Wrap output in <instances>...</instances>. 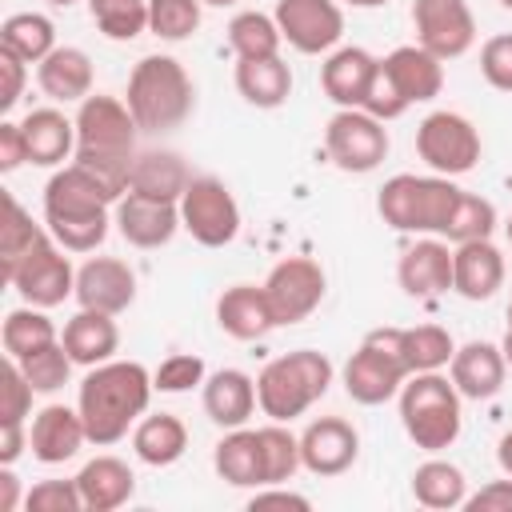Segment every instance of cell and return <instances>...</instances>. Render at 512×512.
I'll return each instance as SVG.
<instances>
[{
    "instance_id": "obj_52",
    "label": "cell",
    "mask_w": 512,
    "mask_h": 512,
    "mask_svg": "<svg viewBox=\"0 0 512 512\" xmlns=\"http://www.w3.org/2000/svg\"><path fill=\"white\" fill-rule=\"evenodd\" d=\"M468 512H512V476L508 480H488L476 496L464 500Z\"/></svg>"
},
{
    "instance_id": "obj_17",
    "label": "cell",
    "mask_w": 512,
    "mask_h": 512,
    "mask_svg": "<svg viewBox=\"0 0 512 512\" xmlns=\"http://www.w3.org/2000/svg\"><path fill=\"white\" fill-rule=\"evenodd\" d=\"M360 432L344 416H320L300 432V460L312 476H340L356 464Z\"/></svg>"
},
{
    "instance_id": "obj_6",
    "label": "cell",
    "mask_w": 512,
    "mask_h": 512,
    "mask_svg": "<svg viewBox=\"0 0 512 512\" xmlns=\"http://www.w3.org/2000/svg\"><path fill=\"white\" fill-rule=\"evenodd\" d=\"M400 424L408 440L424 452L452 448L460 436V392L452 376L440 372H412L400 388Z\"/></svg>"
},
{
    "instance_id": "obj_30",
    "label": "cell",
    "mask_w": 512,
    "mask_h": 512,
    "mask_svg": "<svg viewBox=\"0 0 512 512\" xmlns=\"http://www.w3.org/2000/svg\"><path fill=\"white\" fill-rule=\"evenodd\" d=\"M60 340H64V348H68V356H72L76 364L96 368V364L112 360V352L120 348V328H116V320H112L108 312L80 308V312L64 324Z\"/></svg>"
},
{
    "instance_id": "obj_34",
    "label": "cell",
    "mask_w": 512,
    "mask_h": 512,
    "mask_svg": "<svg viewBox=\"0 0 512 512\" xmlns=\"http://www.w3.org/2000/svg\"><path fill=\"white\" fill-rule=\"evenodd\" d=\"M188 184H192L188 164L176 152H140L132 160V184H128V192H144V196L176 200L180 204V196H184Z\"/></svg>"
},
{
    "instance_id": "obj_51",
    "label": "cell",
    "mask_w": 512,
    "mask_h": 512,
    "mask_svg": "<svg viewBox=\"0 0 512 512\" xmlns=\"http://www.w3.org/2000/svg\"><path fill=\"white\" fill-rule=\"evenodd\" d=\"M24 76H28V60H20V56L8 52V48H0V80H4V88H0V108H4V112L20 100Z\"/></svg>"
},
{
    "instance_id": "obj_49",
    "label": "cell",
    "mask_w": 512,
    "mask_h": 512,
    "mask_svg": "<svg viewBox=\"0 0 512 512\" xmlns=\"http://www.w3.org/2000/svg\"><path fill=\"white\" fill-rule=\"evenodd\" d=\"M204 380H208L204 376V360L192 356V352H176V356L160 360V368L152 372V384L160 392H188V388H196Z\"/></svg>"
},
{
    "instance_id": "obj_29",
    "label": "cell",
    "mask_w": 512,
    "mask_h": 512,
    "mask_svg": "<svg viewBox=\"0 0 512 512\" xmlns=\"http://www.w3.org/2000/svg\"><path fill=\"white\" fill-rule=\"evenodd\" d=\"M76 488L88 512H112L132 500L136 476L120 456H96L76 472Z\"/></svg>"
},
{
    "instance_id": "obj_60",
    "label": "cell",
    "mask_w": 512,
    "mask_h": 512,
    "mask_svg": "<svg viewBox=\"0 0 512 512\" xmlns=\"http://www.w3.org/2000/svg\"><path fill=\"white\" fill-rule=\"evenodd\" d=\"M200 4H212V8H228V4H236V0H200Z\"/></svg>"
},
{
    "instance_id": "obj_15",
    "label": "cell",
    "mask_w": 512,
    "mask_h": 512,
    "mask_svg": "<svg viewBox=\"0 0 512 512\" xmlns=\"http://www.w3.org/2000/svg\"><path fill=\"white\" fill-rule=\"evenodd\" d=\"M272 16L280 24V36L304 56L332 52L344 36V12L336 0H276Z\"/></svg>"
},
{
    "instance_id": "obj_47",
    "label": "cell",
    "mask_w": 512,
    "mask_h": 512,
    "mask_svg": "<svg viewBox=\"0 0 512 512\" xmlns=\"http://www.w3.org/2000/svg\"><path fill=\"white\" fill-rule=\"evenodd\" d=\"M368 116H376V120H396V116H404L408 112V100L400 96V88H396V80L388 76V68H384V60L376 64V72H372V84H368V92H364V104H360Z\"/></svg>"
},
{
    "instance_id": "obj_7",
    "label": "cell",
    "mask_w": 512,
    "mask_h": 512,
    "mask_svg": "<svg viewBox=\"0 0 512 512\" xmlns=\"http://www.w3.org/2000/svg\"><path fill=\"white\" fill-rule=\"evenodd\" d=\"M456 196H460V188L452 184V176L400 172V176L384 180V188L376 196V212L396 232H432V236H440Z\"/></svg>"
},
{
    "instance_id": "obj_62",
    "label": "cell",
    "mask_w": 512,
    "mask_h": 512,
    "mask_svg": "<svg viewBox=\"0 0 512 512\" xmlns=\"http://www.w3.org/2000/svg\"><path fill=\"white\" fill-rule=\"evenodd\" d=\"M504 236H508V244H512V216H508V224H504Z\"/></svg>"
},
{
    "instance_id": "obj_56",
    "label": "cell",
    "mask_w": 512,
    "mask_h": 512,
    "mask_svg": "<svg viewBox=\"0 0 512 512\" xmlns=\"http://www.w3.org/2000/svg\"><path fill=\"white\" fill-rule=\"evenodd\" d=\"M20 504V480L12 476V464L0 468V512H12Z\"/></svg>"
},
{
    "instance_id": "obj_42",
    "label": "cell",
    "mask_w": 512,
    "mask_h": 512,
    "mask_svg": "<svg viewBox=\"0 0 512 512\" xmlns=\"http://www.w3.org/2000/svg\"><path fill=\"white\" fill-rule=\"evenodd\" d=\"M88 16L108 40H136L148 32V0H88Z\"/></svg>"
},
{
    "instance_id": "obj_28",
    "label": "cell",
    "mask_w": 512,
    "mask_h": 512,
    "mask_svg": "<svg viewBox=\"0 0 512 512\" xmlns=\"http://www.w3.org/2000/svg\"><path fill=\"white\" fill-rule=\"evenodd\" d=\"M24 140H28V164L56 168L68 156H76V120H68L56 108H32L24 120Z\"/></svg>"
},
{
    "instance_id": "obj_39",
    "label": "cell",
    "mask_w": 512,
    "mask_h": 512,
    "mask_svg": "<svg viewBox=\"0 0 512 512\" xmlns=\"http://www.w3.org/2000/svg\"><path fill=\"white\" fill-rule=\"evenodd\" d=\"M400 352L408 372H440L452 360L456 340L440 324H416V328H400Z\"/></svg>"
},
{
    "instance_id": "obj_12",
    "label": "cell",
    "mask_w": 512,
    "mask_h": 512,
    "mask_svg": "<svg viewBox=\"0 0 512 512\" xmlns=\"http://www.w3.org/2000/svg\"><path fill=\"white\" fill-rule=\"evenodd\" d=\"M4 280L24 296V304H36V308H56L68 296H76V272H72V264L60 252V244H56L52 232Z\"/></svg>"
},
{
    "instance_id": "obj_25",
    "label": "cell",
    "mask_w": 512,
    "mask_h": 512,
    "mask_svg": "<svg viewBox=\"0 0 512 512\" xmlns=\"http://www.w3.org/2000/svg\"><path fill=\"white\" fill-rule=\"evenodd\" d=\"M36 84L48 100L56 104H80L84 96H92V60L84 48H52L40 64H36Z\"/></svg>"
},
{
    "instance_id": "obj_10",
    "label": "cell",
    "mask_w": 512,
    "mask_h": 512,
    "mask_svg": "<svg viewBox=\"0 0 512 512\" xmlns=\"http://www.w3.org/2000/svg\"><path fill=\"white\" fill-rule=\"evenodd\" d=\"M180 224L192 232L204 248H224L240 232V204L216 176H192V184L180 196Z\"/></svg>"
},
{
    "instance_id": "obj_55",
    "label": "cell",
    "mask_w": 512,
    "mask_h": 512,
    "mask_svg": "<svg viewBox=\"0 0 512 512\" xmlns=\"http://www.w3.org/2000/svg\"><path fill=\"white\" fill-rule=\"evenodd\" d=\"M24 444H28L24 424H0V464H16Z\"/></svg>"
},
{
    "instance_id": "obj_44",
    "label": "cell",
    "mask_w": 512,
    "mask_h": 512,
    "mask_svg": "<svg viewBox=\"0 0 512 512\" xmlns=\"http://www.w3.org/2000/svg\"><path fill=\"white\" fill-rule=\"evenodd\" d=\"M20 368H24V376H28V384L36 388V392H56V388H64L68 384V376H72V356H68V348H64V340H56V344H48V348H36L32 356H24V360H16Z\"/></svg>"
},
{
    "instance_id": "obj_16",
    "label": "cell",
    "mask_w": 512,
    "mask_h": 512,
    "mask_svg": "<svg viewBox=\"0 0 512 512\" xmlns=\"http://www.w3.org/2000/svg\"><path fill=\"white\" fill-rule=\"evenodd\" d=\"M120 236L132 244V248H160L176 236L180 224V204L176 200H156V196H144V192H124L116 200V220Z\"/></svg>"
},
{
    "instance_id": "obj_2",
    "label": "cell",
    "mask_w": 512,
    "mask_h": 512,
    "mask_svg": "<svg viewBox=\"0 0 512 512\" xmlns=\"http://www.w3.org/2000/svg\"><path fill=\"white\" fill-rule=\"evenodd\" d=\"M136 116L116 96H84L76 112V164H84L116 200L132 184V152H136Z\"/></svg>"
},
{
    "instance_id": "obj_5",
    "label": "cell",
    "mask_w": 512,
    "mask_h": 512,
    "mask_svg": "<svg viewBox=\"0 0 512 512\" xmlns=\"http://www.w3.org/2000/svg\"><path fill=\"white\" fill-rule=\"evenodd\" d=\"M332 384V360L316 348H296L268 360L256 376V404L268 420H296L304 416Z\"/></svg>"
},
{
    "instance_id": "obj_18",
    "label": "cell",
    "mask_w": 512,
    "mask_h": 512,
    "mask_svg": "<svg viewBox=\"0 0 512 512\" xmlns=\"http://www.w3.org/2000/svg\"><path fill=\"white\" fill-rule=\"evenodd\" d=\"M76 300L80 308L120 316L136 300V272L116 256H92L76 272Z\"/></svg>"
},
{
    "instance_id": "obj_57",
    "label": "cell",
    "mask_w": 512,
    "mask_h": 512,
    "mask_svg": "<svg viewBox=\"0 0 512 512\" xmlns=\"http://www.w3.org/2000/svg\"><path fill=\"white\" fill-rule=\"evenodd\" d=\"M496 460H500L504 476H512V432H504V436H500V444H496Z\"/></svg>"
},
{
    "instance_id": "obj_46",
    "label": "cell",
    "mask_w": 512,
    "mask_h": 512,
    "mask_svg": "<svg viewBox=\"0 0 512 512\" xmlns=\"http://www.w3.org/2000/svg\"><path fill=\"white\" fill-rule=\"evenodd\" d=\"M32 384L24 376V368L8 356L0 368V424H24V416L32 412Z\"/></svg>"
},
{
    "instance_id": "obj_3",
    "label": "cell",
    "mask_w": 512,
    "mask_h": 512,
    "mask_svg": "<svg viewBox=\"0 0 512 512\" xmlns=\"http://www.w3.org/2000/svg\"><path fill=\"white\" fill-rule=\"evenodd\" d=\"M108 208L116 196L76 160L44 184V224L64 252H96L112 224Z\"/></svg>"
},
{
    "instance_id": "obj_50",
    "label": "cell",
    "mask_w": 512,
    "mask_h": 512,
    "mask_svg": "<svg viewBox=\"0 0 512 512\" xmlns=\"http://www.w3.org/2000/svg\"><path fill=\"white\" fill-rule=\"evenodd\" d=\"M480 72L496 92H512V32L488 36L480 48Z\"/></svg>"
},
{
    "instance_id": "obj_20",
    "label": "cell",
    "mask_w": 512,
    "mask_h": 512,
    "mask_svg": "<svg viewBox=\"0 0 512 512\" xmlns=\"http://www.w3.org/2000/svg\"><path fill=\"white\" fill-rule=\"evenodd\" d=\"M396 280L416 300L444 296L452 288V248L444 240H436V236L408 244L400 264H396Z\"/></svg>"
},
{
    "instance_id": "obj_32",
    "label": "cell",
    "mask_w": 512,
    "mask_h": 512,
    "mask_svg": "<svg viewBox=\"0 0 512 512\" xmlns=\"http://www.w3.org/2000/svg\"><path fill=\"white\" fill-rule=\"evenodd\" d=\"M212 464H216L220 480H228L232 488H264V456H260L256 428H232L216 444Z\"/></svg>"
},
{
    "instance_id": "obj_37",
    "label": "cell",
    "mask_w": 512,
    "mask_h": 512,
    "mask_svg": "<svg viewBox=\"0 0 512 512\" xmlns=\"http://www.w3.org/2000/svg\"><path fill=\"white\" fill-rule=\"evenodd\" d=\"M280 24L276 16L264 12H236L228 24V48L236 52V60H264V56H280Z\"/></svg>"
},
{
    "instance_id": "obj_4",
    "label": "cell",
    "mask_w": 512,
    "mask_h": 512,
    "mask_svg": "<svg viewBox=\"0 0 512 512\" xmlns=\"http://www.w3.org/2000/svg\"><path fill=\"white\" fill-rule=\"evenodd\" d=\"M128 112L136 116V124L144 132H168L176 124H184L192 116L196 104V88L188 68L176 56H144L132 76H128V92H124Z\"/></svg>"
},
{
    "instance_id": "obj_36",
    "label": "cell",
    "mask_w": 512,
    "mask_h": 512,
    "mask_svg": "<svg viewBox=\"0 0 512 512\" xmlns=\"http://www.w3.org/2000/svg\"><path fill=\"white\" fill-rule=\"evenodd\" d=\"M0 48L16 52L28 64H40L56 48V24L44 12H16L0 24Z\"/></svg>"
},
{
    "instance_id": "obj_64",
    "label": "cell",
    "mask_w": 512,
    "mask_h": 512,
    "mask_svg": "<svg viewBox=\"0 0 512 512\" xmlns=\"http://www.w3.org/2000/svg\"><path fill=\"white\" fill-rule=\"evenodd\" d=\"M508 328H512V304H508Z\"/></svg>"
},
{
    "instance_id": "obj_27",
    "label": "cell",
    "mask_w": 512,
    "mask_h": 512,
    "mask_svg": "<svg viewBox=\"0 0 512 512\" xmlns=\"http://www.w3.org/2000/svg\"><path fill=\"white\" fill-rule=\"evenodd\" d=\"M384 68H388V76L396 80V88H400V96L408 104H424V100L440 96V88H444V60H436L420 44L392 48L384 56Z\"/></svg>"
},
{
    "instance_id": "obj_35",
    "label": "cell",
    "mask_w": 512,
    "mask_h": 512,
    "mask_svg": "<svg viewBox=\"0 0 512 512\" xmlns=\"http://www.w3.org/2000/svg\"><path fill=\"white\" fill-rule=\"evenodd\" d=\"M412 496L424 508H464L468 500V480L452 460H424L412 472Z\"/></svg>"
},
{
    "instance_id": "obj_59",
    "label": "cell",
    "mask_w": 512,
    "mask_h": 512,
    "mask_svg": "<svg viewBox=\"0 0 512 512\" xmlns=\"http://www.w3.org/2000/svg\"><path fill=\"white\" fill-rule=\"evenodd\" d=\"M344 4H352V8H380V4H388V0H344Z\"/></svg>"
},
{
    "instance_id": "obj_43",
    "label": "cell",
    "mask_w": 512,
    "mask_h": 512,
    "mask_svg": "<svg viewBox=\"0 0 512 512\" xmlns=\"http://www.w3.org/2000/svg\"><path fill=\"white\" fill-rule=\"evenodd\" d=\"M4 208H8V220H4V236H0V264H4V276L48 236V228L32 224V216L16 204V196H4Z\"/></svg>"
},
{
    "instance_id": "obj_41",
    "label": "cell",
    "mask_w": 512,
    "mask_h": 512,
    "mask_svg": "<svg viewBox=\"0 0 512 512\" xmlns=\"http://www.w3.org/2000/svg\"><path fill=\"white\" fill-rule=\"evenodd\" d=\"M492 228H496V208H492V200H484V196L460 188V196H456V204H452L448 224H444L440 236L452 240V244H464V240H488Z\"/></svg>"
},
{
    "instance_id": "obj_26",
    "label": "cell",
    "mask_w": 512,
    "mask_h": 512,
    "mask_svg": "<svg viewBox=\"0 0 512 512\" xmlns=\"http://www.w3.org/2000/svg\"><path fill=\"white\" fill-rule=\"evenodd\" d=\"M376 56L372 52H364V48H336L328 60H324V68H320V88H324V96L332 100V104H340V108H360L364 104V92H368V84H372V72H376Z\"/></svg>"
},
{
    "instance_id": "obj_13",
    "label": "cell",
    "mask_w": 512,
    "mask_h": 512,
    "mask_svg": "<svg viewBox=\"0 0 512 512\" xmlns=\"http://www.w3.org/2000/svg\"><path fill=\"white\" fill-rule=\"evenodd\" d=\"M324 288H328V276L316 260L308 256H284L268 280H264V296L272 304V316H276V328L280 324H300L304 316H312L324 300Z\"/></svg>"
},
{
    "instance_id": "obj_61",
    "label": "cell",
    "mask_w": 512,
    "mask_h": 512,
    "mask_svg": "<svg viewBox=\"0 0 512 512\" xmlns=\"http://www.w3.org/2000/svg\"><path fill=\"white\" fill-rule=\"evenodd\" d=\"M52 8H68V4H76V0H48Z\"/></svg>"
},
{
    "instance_id": "obj_23",
    "label": "cell",
    "mask_w": 512,
    "mask_h": 512,
    "mask_svg": "<svg viewBox=\"0 0 512 512\" xmlns=\"http://www.w3.org/2000/svg\"><path fill=\"white\" fill-rule=\"evenodd\" d=\"M216 324L232 336V340H260L276 328L272 304L264 296V284H232L220 292L216 300Z\"/></svg>"
},
{
    "instance_id": "obj_48",
    "label": "cell",
    "mask_w": 512,
    "mask_h": 512,
    "mask_svg": "<svg viewBox=\"0 0 512 512\" xmlns=\"http://www.w3.org/2000/svg\"><path fill=\"white\" fill-rule=\"evenodd\" d=\"M24 508L28 512H80L84 500H80L76 476L72 480H40V484H32L28 496H24Z\"/></svg>"
},
{
    "instance_id": "obj_11",
    "label": "cell",
    "mask_w": 512,
    "mask_h": 512,
    "mask_svg": "<svg viewBox=\"0 0 512 512\" xmlns=\"http://www.w3.org/2000/svg\"><path fill=\"white\" fill-rule=\"evenodd\" d=\"M324 152L340 172H372L388 156V128L364 108H340L324 128Z\"/></svg>"
},
{
    "instance_id": "obj_40",
    "label": "cell",
    "mask_w": 512,
    "mask_h": 512,
    "mask_svg": "<svg viewBox=\"0 0 512 512\" xmlns=\"http://www.w3.org/2000/svg\"><path fill=\"white\" fill-rule=\"evenodd\" d=\"M256 436H260V456H264V488L268 484H288L304 468V460H300V436H292L280 420L256 428Z\"/></svg>"
},
{
    "instance_id": "obj_33",
    "label": "cell",
    "mask_w": 512,
    "mask_h": 512,
    "mask_svg": "<svg viewBox=\"0 0 512 512\" xmlns=\"http://www.w3.org/2000/svg\"><path fill=\"white\" fill-rule=\"evenodd\" d=\"M236 92L252 108H280L292 96V68L280 56L236 60Z\"/></svg>"
},
{
    "instance_id": "obj_14",
    "label": "cell",
    "mask_w": 512,
    "mask_h": 512,
    "mask_svg": "<svg viewBox=\"0 0 512 512\" xmlns=\"http://www.w3.org/2000/svg\"><path fill=\"white\" fill-rule=\"evenodd\" d=\"M416 44L436 60H456L476 44V16L468 0H416L412 4Z\"/></svg>"
},
{
    "instance_id": "obj_1",
    "label": "cell",
    "mask_w": 512,
    "mask_h": 512,
    "mask_svg": "<svg viewBox=\"0 0 512 512\" xmlns=\"http://www.w3.org/2000/svg\"><path fill=\"white\" fill-rule=\"evenodd\" d=\"M152 372L140 360H104L88 368L76 392V408L84 416L88 440L108 448L128 436V428L148 412L152 400Z\"/></svg>"
},
{
    "instance_id": "obj_22",
    "label": "cell",
    "mask_w": 512,
    "mask_h": 512,
    "mask_svg": "<svg viewBox=\"0 0 512 512\" xmlns=\"http://www.w3.org/2000/svg\"><path fill=\"white\" fill-rule=\"evenodd\" d=\"M504 284V256L488 240H464L452 252V292L464 300H492L496 288Z\"/></svg>"
},
{
    "instance_id": "obj_21",
    "label": "cell",
    "mask_w": 512,
    "mask_h": 512,
    "mask_svg": "<svg viewBox=\"0 0 512 512\" xmlns=\"http://www.w3.org/2000/svg\"><path fill=\"white\" fill-rule=\"evenodd\" d=\"M88 440V428H84V416L80 408H68V404H48L36 412L32 420V432H28V448L40 464H64L80 452V444Z\"/></svg>"
},
{
    "instance_id": "obj_63",
    "label": "cell",
    "mask_w": 512,
    "mask_h": 512,
    "mask_svg": "<svg viewBox=\"0 0 512 512\" xmlns=\"http://www.w3.org/2000/svg\"><path fill=\"white\" fill-rule=\"evenodd\" d=\"M500 8H508V12H512V0H500Z\"/></svg>"
},
{
    "instance_id": "obj_19",
    "label": "cell",
    "mask_w": 512,
    "mask_h": 512,
    "mask_svg": "<svg viewBox=\"0 0 512 512\" xmlns=\"http://www.w3.org/2000/svg\"><path fill=\"white\" fill-rule=\"evenodd\" d=\"M448 376H452V384H456V392H460L464 400H492V396L504 388L508 360H504L500 344L468 340L464 348L452 352Z\"/></svg>"
},
{
    "instance_id": "obj_54",
    "label": "cell",
    "mask_w": 512,
    "mask_h": 512,
    "mask_svg": "<svg viewBox=\"0 0 512 512\" xmlns=\"http://www.w3.org/2000/svg\"><path fill=\"white\" fill-rule=\"evenodd\" d=\"M248 508H252V512H256V508H296V512H308L312 504H308V496H300V492H292V488L268 484V492H256V496L248 500Z\"/></svg>"
},
{
    "instance_id": "obj_58",
    "label": "cell",
    "mask_w": 512,
    "mask_h": 512,
    "mask_svg": "<svg viewBox=\"0 0 512 512\" xmlns=\"http://www.w3.org/2000/svg\"><path fill=\"white\" fill-rule=\"evenodd\" d=\"M500 352H504V360H508V368H512V328L504 332V340H500Z\"/></svg>"
},
{
    "instance_id": "obj_8",
    "label": "cell",
    "mask_w": 512,
    "mask_h": 512,
    "mask_svg": "<svg viewBox=\"0 0 512 512\" xmlns=\"http://www.w3.org/2000/svg\"><path fill=\"white\" fill-rule=\"evenodd\" d=\"M408 376L412 372H408L404 352H400V328H372L364 336V344L344 364V392L356 404L376 408V404L400 396Z\"/></svg>"
},
{
    "instance_id": "obj_45",
    "label": "cell",
    "mask_w": 512,
    "mask_h": 512,
    "mask_svg": "<svg viewBox=\"0 0 512 512\" xmlns=\"http://www.w3.org/2000/svg\"><path fill=\"white\" fill-rule=\"evenodd\" d=\"M200 28V0H148V32L160 40H188Z\"/></svg>"
},
{
    "instance_id": "obj_31",
    "label": "cell",
    "mask_w": 512,
    "mask_h": 512,
    "mask_svg": "<svg viewBox=\"0 0 512 512\" xmlns=\"http://www.w3.org/2000/svg\"><path fill=\"white\" fill-rule=\"evenodd\" d=\"M188 448V428L180 416L172 412H152V416H140L136 428H132V452L152 464V468H168L184 456Z\"/></svg>"
},
{
    "instance_id": "obj_53",
    "label": "cell",
    "mask_w": 512,
    "mask_h": 512,
    "mask_svg": "<svg viewBox=\"0 0 512 512\" xmlns=\"http://www.w3.org/2000/svg\"><path fill=\"white\" fill-rule=\"evenodd\" d=\"M20 164H28V140H24V128L4 120L0 124V172H16Z\"/></svg>"
},
{
    "instance_id": "obj_24",
    "label": "cell",
    "mask_w": 512,
    "mask_h": 512,
    "mask_svg": "<svg viewBox=\"0 0 512 512\" xmlns=\"http://www.w3.org/2000/svg\"><path fill=\"white\" fill-rule=\"evenodd\" d=\"M200 400H204L208 420L220 424V428H244L248 416L260 408V404H256V380H252L248 372H240V368H220V372H212V376L204 380Z\"/></svg>"
},
{
    "instance_id": "obj_9",
    "label": "cell",
    "mask_w": 512,
    "mask_h": 512,
    "mask_svg": "<svg viewBox=\"0 0 512 512\" xmlns=\"http://www.w3.org/2000/svg\"><path fill=\"white\" fill-rule=\"evenodd\" d=\"M416 152L436 176H464L480 164V132L460 112H428L416 128Z\"/></svg>"
},
{
    "instance_id": "obj_38",
    "label": "cell",
    "mask_w": 512,
    "mask_h": 512,
    "mask_svg": "<svg viewBox=\"0 0 512 512\" xmlns=\"http://www.w3.org/2000/svg\"><path fill=\"white\" fill-rule=\"evenodd\" d=\"M0 340H4V352H8L12 360H24V356H32L36 348L56 344L60 332H56V324L44 316V308L28 304V308H12V312L4 316Z\"/></svg>"
}]
</instances>
